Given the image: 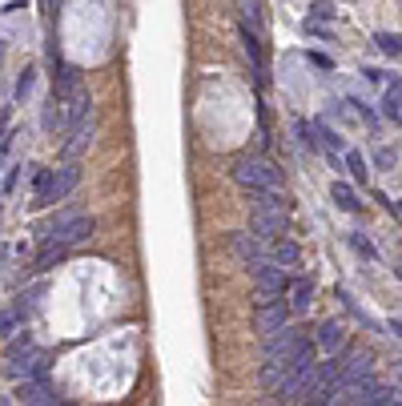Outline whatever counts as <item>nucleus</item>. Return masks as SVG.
<instances>
[{"label":"nucleus","mask_w":402,"mask_h":406,"mask_svg":"<svg viewBox=\"0 0 402 406\" xmlns=\"http://www.w3.org/2000/svg\"><path fill=\"white\" fill-rule=\"evenodd\" d=\"M302 346H310V338H306L298 326H286V330L270 334V338H266V366H282V370L289 374L294 358L302 354ZM286 382H289V378H286Z\"/></svg>","instance_id":"obj_1"},{"label":"nucleus","mask_w":402,"mask_h":406,"mask_svg":"<svg viewBox=\"0 0 402 406\" xmlns=\"http://www.w3.org/2000/svg\"><path fill=\"white\" fill-rule=\"evenodd\" d=\"M310 302H314V282H310V277L289 282V310H294V314H306Z\"/></svg>","instance_id":"obj_12"},{"label":"nucleus","mask_w":402,"mask_h":406,"mask_svg":"<svg viewBox=\"0 0 402 406\" xmlns=\"http://www.w3.org/2000/svg\"><path fill=\"white\" fill-rule=\"evenodd\" d=\"M32 93V68H24V73H20V81H16V97L24 101Z\"/></svg>","instance_id":"obj_22"},{"label":"nucleus","mask_w":402,"mask_h":406,"mask_svg":"<svg viewBox=\"0 0 402 406\" xmlns=\"http://www.w3.org/2000/svg\"><path fill=\"white\" fill-rule=\"evenodd\" d=\"M346 165H350V173L358 181H366L370 173H366V161H362V153H358V149H350V153H346Z\"/></svg>","instance_id":"obj_19"},{"label":"nucleus","mask_w":402,"mask_h":406,"mask_svg":"<svg viewBox=\"0 0 402 406\" xmlns=\"http://www.w3.org/2000/svg\"><path fill=\"white\" fill-rule=\"evenodd\" d=\"M4 121H8V109H0V133H4Z\"/></svg>","instance_id":"obj_26"},{"label":"nucleus","mask_w":402,"mask_h":406,"mask_svg":"<svg viewBox=\"0 0 402 406\" xmlns=\"http://www.w3.org/2000/svg\"><path fill=\"white\" fill-rule=\"evenodd\" d=\"M29 406H69V403H61V398L52 394V398H41V403H29Z\"/></svg>","instance_id":"obj_24"},{"label":"nucleus","mask_w":402,"mask_h":406,"mask_svg":"<svg viewBox=\"0 0 402 406\" xmlns=\"http://www.w3.org/2000/svg\"><path fill=\"white\" fill-rule=\"evenodd\" d=\"M286 229V213L282 210H254L250 213V233L257 238H282Z\"/></svg>","instance_id":"obj_9"},{"label":"nucleus","mask_w":402,"mask_h":406,"mask_svg":"<svg viewBox=\"0 0 402 406\" xmlns=\"http://www.w3.org/2000/svg\"><path fill=\"white\" fill-rule=\"evenodd\" d=\"M310 13H314L318 20H330V17H334V4H330V0H314V4H310Z\"/></svg>","instance_id":"obj_21"},{"label":"nucleus","mask_w":402,"mask_h":406,"mask_svg":"<svg viewBox=\"0 0 402 406\" xmlns=\"http://www.w3.org/2000/svg\"><path fill=\"white\" fill-rule=\"evenodd\" d=\"M394 210H399V217H402V197H399V201H394Z\"/></svg>","instance_id":"obj_27"},{"label":"nucleus","mask_w":402,"mask_h":406,"mask_svg":"<svg viewBox=\"0 0 402 406\" xmlns=\"http://www.w3.org/2000/svg\"><path fill=\"white\" fill-rule=\"evenodd\" d=\"M382 109H386V117L390 121H402V81L386 93V101H382Z\"/></svg>","instance_id":"obj_17"},{"label":"nucleus","mask_w":402,"mask_h":406,"mask_svg":"<svg viewBox=\"0 0 402 406\" xmlns=\"http://www.w3.org/2000/svg\"><path fill=\"white\" fill-rule=\"evenodd\" d=\"M374 45L382 52H390V57H402V36H394V33H378L374 36Z\"/></svg>","instance_id":"obj_18"},{"label":"nucleus","mask_w":402,"mask_h":406,"mask_svg":"<svg viewBox=\"0 0 402 406\" xmlns=\"http://www.w3.org/2000/svg\"><path fill=\"white\" fill-rule=\"evenodd\" d=\"M289 314H294V310H289V302L261 306V310H257V330L270 338V334H278V330H286V326H289Z\"/></svg>","instance_id":"obj_10"},{"label":"nucleus","mask_w":402,"mask_h":406,"mask_svg":"<svg viewBox=\"0 0 402 406\" xmlns=\"http://www.w3.org/2000/svg\"><path fill=\"white\" fill-rule=\"evenodd\" d=\"M366 378H374V358L358 350V354H350L346 362H342V378H338V390L358 386V382H366Z\"/></svg>","instance_id":"obj_8"},{"label":"nucleus","mask_w":402,"mask_h":406,"mask_svg":"<svg viewBox=\"0 0 402 406\" xmlns=\"http://www.w3.org/2000/svg\"><path fill=\"white\" fill-rule=\"evenodd\" d=\"M399 277H402V266H399Z\"/></svg>","instance_id":"obj_28"},{"label":"nucleus","mask_w":402,"mask_h":406,"mask_svg":"<svg viewBox=\"0 0 402 406\" xmlns=\"http://www.w3.org/2000/svg\"><path fill=\"white\" fill-rule=\"evenodd\" d=\"M16 326H20V314H16V310H8V314H0V330H4V334H13Z\"/></svg>","instance_id":"obj_23"},{"label":"nucleus","mask_w":402,"mask_h":406,"mask_svg":"<svg viewBox=\"0 0 402 406\" xmlns=\"http://www.w3.org/2000/svg\"><path fill=\"white\" fill-rule=\"evenodd\" d=\"M250 274H254V282H257V310L273 306V302H282L289 293V277L282 274V266H273V261H257V266H250Z\"/></svg>","instance_id":"obj_4"},{"label":"nucleus","mask_w":402,"mask_h":406,"mask_svg":"<svg viewBox=\"0 0 402 406\" xmlns=\"http://www.w3.org/2000/svg\"><path fill=\"white\" fill-rule=\"evenodd\" d=\"M85 238H93V217L80 210L57 213V222L48 226V242H57V245H77Z\"/></svg>","instance_id":"obj_5"},{"label":"nucleus","mask_w":402,"mask_h":406,"mask_svg":"<svg viewBox=\"0 0 402 406\" xmlns=\"http://www.w3.org/2000/svg\"><path fill=\"white\" fill-rule=\"evenodd\" d=\"M342 342H346V330H342V322H322L318 346L326 350V354H338V350H342Z\"/></svg>","instance_id":"obj_15"},{"label":"nucleus","mask_w":402,"mask_h":406,"mask_svg":"<svg viewBox=\"0 0 402 406\" xmlns=\"http://www.w3.org/2000/svg\"><path fill=\"white\" fill-rule=\"evenodd\" d=\"M298 258H302V249L289 242V238H278V242H273V249H270V261H273V266L294 270V266H298Z\"/></svg>","instance_id":"obj_13"},{"label":"nucleus","mask_w":402,"mask_h":406,"mask_svg":"<svg viewBox=\"0 0 402 406\" xmlns=\"http://www.w3.org/2000/svg\"><path fill=\"white\" fill-rule=\"evenodd\" d=\"M80 181V169L77 165H64L61 173H48V169H36V197H32V205L36 210H45V205H52L57 197H64L73 185Z\"/></svg>","instance_id":"obj_3"},{"label":"nucleus","mask_w":402,"mask_h":406,"mask_svg":"<svg viewBox=\"0 0 402 406\" xmlns=\"http://www.w3.org/2000/svg\"><path fill=\"white\" fill-rule=\"evenodd\" d=\"M386 326H390V330H394V334H399V338H402V318H390V322H386Z\"/></svg>","instance_id":"obj_25"},{"label":"nucleus","mask_w":402,"mask_h":406,"mask_svg":"<svg viewBox=\"0 0 402 406\" xmlns=\"http://www.w3.org/2000/svg\"><path fill=\"white\" fill-rule=\"evenodd\" d=\"M234 181L241 189H282V173L266 157H241L234 161Z\"/></svg>","instance_id":"obj_2"},{"label":"nucleus","mask_w":402,"mask_h":406,"mask_svg":"<svg viewBox=\"0 0 402 406\" xmlns=\"http://www.w3.org/2000/svg\"><path fill=\"white\" fill-rule=\"evenodd\" d=\"M229 249L238 254L241 266H257V261H270V258H266V249H261V238H257V233H245V229L229 233Z\"/></svg>","instance_id":"obj_7"},{"label":"nucleus","mask_w":402,"mask_h":406,"mask_svg":"<svg viewBox=\"0 0 402 406\" xmlns=\"http://www.w3.org/2000/svg\"><path fill=\"white\" fill-rule=\"evenodd\" d=\"M350 245L358 249V254H362V258H378V254H374V245H370L362 233H350Z\"/></svg>","instance_id":"obj_20"},{"label":"nucleus","mask_w":402,"mask_h":406,"mask_svg":"<svg viewBox=\"0 0 402 406\" xmlns=\"http://www.w3.org/2000/svg\"><path fill=\"white\" fill-rule=\"evenodd\" d=\"M93 129H96V113L89 109V113L80 117L73 129H69V141H64V161H69V165L77 161L85 149H89V141H93Z\"/></svg>","instance_id":"obj_6"},{"label":"nucleus","mask_w":402,"mask_h":406,"mask_svg":"<svg viewBox=\"0 0 402 406\" xmlns=\"http://www.w3.org/2000/svg\"><path fill=\"white\" fill-rule=\"evenodd\" d=\"M330 197H334V205H338V210H346V213H358V210H362L358 194H354V189L346 185V181H334V185H330Z\"/></svg>","instance_id":"obj_16"},{"label":"nucleus","mask_w":402,"mask_h":406,"mask_svg":"<svg viewBox=\"0 0 402 406\" xmlns=\"http://www.w3.org/2000/svg\"><path fill=\"white\" fill-rule=\"evenodd\" d=\"M241 41H245V57H250V65H254V81L266 85V57H261V33L254 29H241Z\"/></svg>","instance_id":"obj_11"},{"label":"nucleus","mask_w":402,"mask_h":406,"mask_svg":"<svg viewBox=\"0 0 402 406\" xmlns=\"http://www.w3.org/2000/svg\"><path fill=\"white\" fill-rule=\"evenodd\" d=\"M16 398H20V406L41 403V398H52V390H48V378H24V382H20V390H16Z\"/></svg>","instance_id":"obj_14"}]
</instances>
